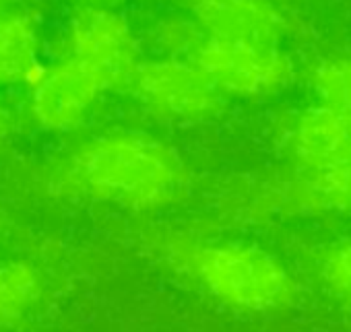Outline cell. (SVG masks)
Listing matches in <instances>:
<instances>
[{"mask_svg":"<svg viewBox=\"0 0 351 332\" xmlns=\"http://www.w3.org/2000/svg\"><path fill=\"white\" fill-rule=\"evenodd\" d=\"M291 153L306 172L328 170L351 157V114L312 112L291 132Z\"/></svg>","mask_w":351,"mask_h":332,"instance_id":"ba28073f","label":"cell"},{"mask_svg":"<svg viewBox=\"0 0 351 332\" xmlns=\"http://www.w3.org/2000/svg\"><path fill=\"white\" fill-rule=\"evenodd\" d=\"M108 89L79 60L66 56L46 71H38L29 89V112L50 132L79 128Z\"/></svg>","mask_w":351,"mask_h":332,"instance_id":"8992f818","label":"cell"},{"mask_svg":"<svg viewBox=\"0 0 351 332\" xmlns=\"http://www.w3.org/2000/svg\"><path fill=\"white\" fill-rule=\"evenodd\" d=\"M193 62L215 89L232 95H263L281 87L289 75L285 58L265 44L207 38Z\"/></svg>","mask_w":351,"mask_h":332,"instance_id":"5b68a950","label":"cell"},{"mask_svg":"<svg viewBox=\"0 0 351 332\" xmlns=\"http://www.w3.org/2000/svg\"><path fill=\"white\" fill-rule=\"evenodd\" d=\"M320 89L330 99V107L351 114V64H337L320 75Z\"/></svg>","mask_w":351,"mask_h":332,"instance_id":"4fadbf2b","label":"cell"},{"mask_svg":"<svg viewBox=\"0 0 351 332\" xmlns=\"http://www.w3.org/2000/svg\"><path fill=\"white\" fill-rule=\"evenodd\" d=\"M46 281L42 270L23 258H0V328L25 322L42 303Z\"/></svg>","mask_w":351,"mask_h":332,"instance_id":"30bf717a","label":"cell"},{"mask_svg":"<svg viewBox=\"0 0 351 332\" xmlns=\"http://www.w3.org/2000/svg\"><path fill=\"white\" fill-rule=\"evenodd\" d=\"M324 277L335 291L351 299V244H343L326 256Z\"/></svg>","mask_w":351,"mask_h":332,"instance_id":"5bb4252c","label":"cell"},{"mask_svg":"<svg viewBox=\"0 0 351 332\" xmlns=\"http://www.w3.org/2000/svg\"><path fill=\"white\" fill-rule=\"evenodd\" d=\"M189 17L207 38L273 46L281 19L267 0H186Z\"/></svg>","mask_w":351,"mask_h":332,"instance_id":"52a82bcc","label":"cell"},{"mask_svg":"<svg viewBox=\"0 0 351 332\" xmlns=\"http://www.w3.org/2000/svg\"><path fill=\"white\" fill-rule=\"evenodd\" d=\"M85 3V7H108V9H114L116 5H122L126 0H81Z\"/></svg>","mask_w":351,"mask_h":332,"instance_id":"2e32d148","label":"cell"},{"mask_svg":"<svg viewBox=\"0 0 351 332\" xmlns=\"http://www.w3.org/2000/svg\"><path fill=\"white\" fill-rule=\"evenodd\" d=\"M289 196L304 209L351 211V157L328 170L308 172L291 186Z\"/></svg>","mask_w":351,"mask_h":332,"instance_id":"8fae6325","label":"cell"},{"mask_svg":"<svg viewBox=\"0 0 351 332\" xmlns=\"http://www.w3.org/2000/svg\"><path fill=\"white\" fill-rule=\"evenodd\" d=\"M191 174L163 140L138 130H114L79 144L58 170L64 192L128 211H157L178 203Z\"/></svg>","mask_w":351,"mask_h":332,"instance_id":"6da1fadb","label":"cell"},{"mask_svg":"<svg viewBox=\"0 0 351 332\" xmlns=\"http://www.w3.org/2000/svg\"><path fill=\"white\" fill-rule=\"evenodd\" d=\"M40 31L23 11L0 13V87L34 81L38 75Z\"/></svg>","mask_w":351,"mask_h":332,"instance_id":"9c48e42d","label":"cell"},{"mask_svg":"<svg viewBox=\"0 0 351 332\" xmlns=\"http://www.w3.org/2000/svg\"><path fill=\"white\" fill-rule=\"evenodd\" d=\"M153 44L163 58L193 60L203 42L207 40L205 31L195 23L193 17H165L153 27Z\"/></svg>","mask_w":351,"mask_h":332,"instance_id":"7c38bea8","label":"cell"},{"mask_svg":"<svg viewBox=\"0 0 351 332\" xmlns=\"http://www.w3.org/2000/svg\"><path fill=\"white\" fill-rule=\"evenodd\" d=\"M128 87L151 114L169 122H205L221 107V93L193 60H141Z\"/></svg>","mask_w":351,"mask_h":332,"instance_id":"3957f363","label":"cell"},{"mask_svg":"<svg viewBox=\"0 0 351 332\" xmlns=\"http://www.w3.org/2000/svg\"><path fill=\"white\" fill-rule=\"evenodd\" d=\"M153 250L171 272L234 309L269 311L293 297V281L285 266L258 246L161 235Z\"/></svg>","mask_w":351,"mask_h":332,"instance_id":"7a4b0ae2","label":"cell"},{"mask_svg":"<svg viewBox=\"0 0 351 332\" xmlns=\"http://www.w3.org/2000/svg\"><path fill=\"white\" fill-rule=\"evenodd\" d=\"M5 223H7V219H5L3 211H0V233H3V231H5Z\"/></svg>","mask_w":351,"mask_h":332,"instance_id":"e0dca14e","label":"cell"},{"mask_svg":"<svg viewBox=\"0 0 351 332\" xmlns=\"http://www.w3.org/2000/svg\"><path fill=\"white\" fill-rule=\"evenodd\" d=\"M11 128H13V120H11V114L7 112V107L0 103V146H3L11 134Z\"/></svg>","mask_w":351,"mask_h":332,"instance_id":"9a60e30c","label":"cell"},{"mask_svg":"<svg viewBox=\"0 0 351 332\" xmlns=\"http://www.w3.org/2000/svg\"><path fill=\"white\" fill-rule=\"evenodd\" d=\"M5 7H7V0H0V13L5 11Z\"/></svg>","mask_w":351,"mask_h":332,"instance_id":"ac0fdd59","label":"cell"},{"mask_svg":"<svg viewBox=\"0 0 351 332\" xmlns=\"http://www.w3.org/2000/svg\"><path fill=\"white\" fill-rule=\"evenodd\" d=\"M69 56L85 64L106 89L128 87L138 66V42L130 23L108 7H83L69 23Z\"/></svg>","mask_w":351,"mask_h":332,"instance_id":"277c9868","label":"cell"}]
</instances>
